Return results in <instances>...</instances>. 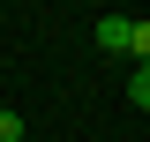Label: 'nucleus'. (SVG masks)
<instances>
[{"instance_id":"1","label":"nucleus","mask_w":150,"mask_h":142,"mask_svg":"<svg viewBox=\"0 0 150 142\" xmlns=\"http://www.w3.org/2000/svg\"><path fill=\"white\" fill-rule=\"evenodd\" d=\"M90 37H98V53H128L135 22H128V15H98V30H90Z\"/></svg>"},{"instance_id":"2","label":"nucleus","mask_w":150,"mask_h":142,"mask_svg":"<svg viewBox=\"0 0 150 142\" xmlns=\"http://www.w3.org/2000/svg\"><path fill=\"white\" fill-rule=\"evenodd\" d=\"M128 53H135V67H150V22H135V37H128Z\"/></svg>"},{"instance_id":"3","label":"nucleus","mask_w":150,"mask_h":142,"mask_svg":"<svg viewBox=\"0 0 150 142\" xmlns=\"http://www.w3.org/2000/svg\"><path fill=\"white\" fill-rule=\"evenodd\" d=\"M128 90H135V105L150 112V67H135V82H128Z\"/></svg>"},{"instance_id":"4","label":"nucleus","mask_w":150,"mask_h":142,"mask_svg":"<svg viewBox=\"0 0 150 142\" xmlns=\"http://www.w3.org/2000/svg\"><path fill=\"white\" fill-rule=\"evenodd\" d=\"M0 142H23V120H15V112H0Z\"/></svg>"}]
</instances>
